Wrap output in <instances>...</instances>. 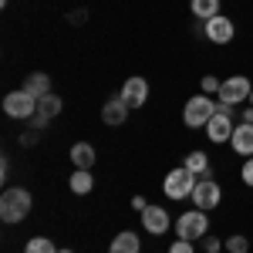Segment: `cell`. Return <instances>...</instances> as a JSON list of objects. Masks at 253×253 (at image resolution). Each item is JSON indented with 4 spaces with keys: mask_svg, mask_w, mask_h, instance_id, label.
I'll return each mask as SVG.
<instances>
[{
    "mask_svg": "<svg viewBox=\"0 0 253 253\" xmlns=\"http://www.w3.org/2000/svg\"><path fill=\"white\" fill-rule=\"evenodd\" d=\"M108 253H142V240H138L132 230H125V233H118L112 240V250Z\"/></svg>",
    "mask_w": 253,
    "mask_h": 253,
    "instance_id": "15",
    "label": "cell"
},
{
    "mask_svg": "<svg viewBox=\"0 0 253 253\" xmlns=\"http://www.w3.org/2000/svg\"><path fill=\"white\" fill-rule=\"evenodd\" d=\"M203 250H206V253H219V250H223V243H219L216 236H203Z\"/></svg>",
    "mask_w": 253,
    "mask_h": 253,
    "instance_id": "25",
    "label": "cell"
},
{
    "mask_svg": "<svg viewBox=\"0 0 253 253\" xmlns=\"http://www.w3.org/2000/svg\"><path fill=\"white\" fill-rule=\"evenodd\" d=\"M3 112L10 118H34L38 115V98H31L24 88L20 91H10V95L3 98Z\"/></svg>",
    "mask_w": 253,
    "mask_h": 253,
    "instance_id": "7",
    "label": "cell"
},
{
    "mask_svg": "<svg viewBox=\"0 0 253 253\" xmlns=\"http://www.w3.org/2000/svg\"><path fill=\"white\" fill-rule=\"evenodd\" d=\"M199 84H203V95H219V84H223V81L213 78V75H206V78L199 81Z\"/></svg>",
    "mask_w": 253,
    "mask_h": 253,
    "instance_id": "23",
    "label": "cell"
},
{
    "mask_svg": "<svg viewBox=\"0 0 253 253\" xmlns=\"http://www.w3.org/2000/svg\"><path fill=\"white\" fill-rule=\"evenodd\" d=\"M243 122L253 125V105H250V101H247V108H243Z\"/></svg>",
    "mask_w": 253,
    "mask_h": 253,
    "instance_id": "28",
    "label": "cell"
},
{
    "mask_svg": "<svg viewBox=\"0 0 253 253\" xmlns=\"http://www.w3.org/2000/svg\"><path fill=\"white\" fill-rule=\"evenodd\" d=\"M24 91L31 98H44L51 95V75H44V71H34V75H27V81H24Z\"/></svg>",
    "mask_w": 253,
    "mask_h": 253,
    "instance_id": "14",
    "label": "cell"
},
{
    "mask_svg": "<svg viewBox=\"0 0 253 253\" xmlns=\"http://www.w3.org/2000/svg\"><path fill=\"white\" fill-rule=\"evenodd\" d=\"M216 105L219 101H210V95H196L186 101V112H182V122L189 128H206V122L216 115Z\"/></svg>",
    "mask_w": 253,
    "mask_h": 253,
    "instance_id": "3",
    "label": "cell"
},
{
    "mask_svg": "<svg viewBox=\"0 0 253 253\" xmlns=\"http://www.w3.org/2000/svg\"><path fill=\"white\" fill-rule=\"evenodd\" d=\"M219 199H223V189H219V182H213V172L199 175V182H196V189H193L196 210H203V213H206V210H216Z\"/></svg>",
    "mask_w": 253,
    "mask_h": 253,
    "instance_id": "5",
    "label": "cell"
},
{
    "mask_svg": "<svg viewBox=\"0 0 253 253\" xmlns=\"http://www.w3.org/2000/svg\"><path fill=\"white\" fill-rule=\"evenodd\" d=\"M169 253H196L193 250V240H175L172 247H169Z\"/></svg>",
    "mask_w": 253,
    "mask_h": 253,
    "instance_id": "24",
    "label": "cell"
},
{
    "mask_svg": "<svg viewBox=\"0 0 253 253\" xmlns=\"http://www.w3.org/2000/svg\"><path fill=\"white\" fill-rule=\"evenodd\" d=\"M196 182H199V175L189 172L186 166H179V169H172V172L166 175L162 189H166V196H169V199H186V196H193Z\"/></svg>",
    "mask_w": 253,
    "mask_h": 253,
    "instance_id": "4",
    "label": "cell"
},
{
    "mask_svg": "<svg viewBox=\"0 0 253 253\" xmlns=\"http://www.w3.org/2000/svg\"><path fill=\"white\" fill-rule=\"evenodd\" d=\"M182 166H186L189 172H196V175H206L210 172V156H206V152H189Z\"/></svg>",
    "mask_w": 253,
    "mask_h": 253,
    "instance_id": "20",
    "label": "cell"
},
{
    "mask_svg": "<svg viewBox=\"0 0 253 253\" xmlns=\"http://www.w3.org/2000/svg\"><path fill=\"white\" fill-rule=\"evenodd\" d=\"M230 145H233L236 156H253V125H247V122H240L233 128V138H230Z\"/></svg>",
    "mask_w": 253,
    "mask_h": 253,
    "instance_id": "13",
    "label": "cell"
},
{
    "mask_svg": "<svg viewBox=\"0 0 253 253\" xmlns=\"http://www.w3.org/2000/svg\"><path fill=\"white\" fill-rule=\"evenodd\" d=\"M233 105H226V101H219L216 105V115L206 122V135L210 142H230L233 138Z\"/></svg>",
    "mask_w": 253,
    "mask_h": 253,
    "instance_id": "2",
    "label": "cell"
},
{
    "mask_svg": "<svg viewBox=\"0 0 253 253\" xmlns=\"http://www.w3.org/2000/svg\"><path fill=\"white\" fill-rule=\"evenodd\" d=\"M84 17H88V10H71V14H68L71 24H84Z\"/></svg>",
    "mask_w": 253,
    "mask_h": 253,
    "instance_id": "27",
    "label": "cell"
},
{
    "mask_svg": "<svg viewBox=\"0 0 253 253\" xmlns=\"http://www.w3.org/2000/svg\"><path fill=\"white\" fill-rule=\"evenodd\" d=\"M61 108H64V101H61L54 91H51V95H44V98L38 101V115H44L47 122H51L54 115H61Z\"/></svg>",
    "mask_w": 253,
    "mask_h": 253,
    "instance_id": "18",
    "label": "cell"
},
{
    "mask_svg": "<svg viewBox=\"0 0 253 253\" xmlns=\"http://www.w3.org/2000/svg\"><path fill=\"white\" fill-rule=\"evenodd\" d=\"M7 175H10V162L3 159V162H0V179H7Z\"/></svg>",
    "mask_w": 253,
    "mask_h": 253,
    "instance_id": "30",
    "label": "cell"
},
{
    "mask_svg": "<svg viewBox=\"0 0 253 253\" xmlns=\"http://www.w3.org/2000/svg\"><path fill=\"white\" fill-rule=\"evenodd\" d=\"M206 230H210V219H206L203 210H189V213H182L175 219L179 240H199V236H206Z\"/></svg>",
    "mask_w": 253,
    "mask_h": 253,
    "instance_id": "6",
    "label": "cell"
},
{
    "mask_svg": "<svg viewBox=\"0 0 253 253\" xmlns=\"http://www.w3.org/2000/svg\"><path fill=\"white\" fill-rule=\"evenodd\" d=\"M132 206H135L138 213H142V210H145V206H149V203H145V196H135V199H132Z\"/></svg>",
    "mask_w": 253,
    "mask_h": 253,
    "instance_id": "29",
    "label": "cell"
},
{
    "mask_svg": "<svg viewBox=\"0 0 253 253\" xmlns=\"http://www.w3.org/2000/svg\"><path fill=\"white\" fill-rule=\"evenodd\" d=\"M240 175H243V182H247V186L253 189V156L243 162V172H240Z\"/></svg>",
    "mask_w": 253,
    "mask_h": 253,
    "instance_id": "26",
    "label": "cell"
},
{
    "mask_svg": "<svg viewBox=\"0 0 253 253\" xmlns=\"http://www.w3.org/2000/svg\"><path fill=\"white\" fill-rule=\"evenodd\" d=\"M142 226H145L149 233L162 236L169 230V213H166L162 206H145V210H142Z\"/></svg>",
    "mask_w": 253,
    "mask_h": 253,
    "instance_id": "12",
    "label": "cell"
},
{
    "mask_svg": "<svg viewBox=\"0 0 253 253\" xmlns=\"http://www.w3.org/2000/svg\"><path fill=\"white\" fill-rule=\"evenodd\" d=\"M250 105H253V91H250Z\"/></svg>",
    "mask_w": 253,
    "mask_h": 253,
    "instance_id": "32",
    "label": "cell"
},
{
    "mask_svg": "<svg viewBox=\"0 0 253 253\" xmlns=\"http://www.w3.org/2000/svg\"><path fill=\"white\" fill-rule=\"evenodd\" d=\"M223 247H226V250L230 253H250V240H247V236H230V240H226V243H223Z\"/></svg>",
    "mask_w": 253,
    "mask_h": 253,
    "instance_id": "22",
    "label": "cell"
},
{
    "mask_svg": "<svg viewBox=\"0 0 253 253\" xmlns=\"http://www.w3.org/2000/svg\"><path fill=\"white\" fill-rule=\"evenodd\" d=\"M118 95L125 98V105L128 108H142L145 105V98H149V81L145 78H128L125 84H122V91Z\"/></svg>",
    "mask_w": 253,
    "mask_h": 253,
    "instance_id": "10",
    "label": "cell"
},
{
    "mask_svg": "<svg viewBox=\"0 0 253 253\" xmlns=\"http://www.w3.org/2000/svg\"><path fill=\"white\" fill-rule=\"evenodd\" d=\"M58 253H75V250H58Z\"/></svg>",
    "mask_w": 253,
    "mask_h": 253,
    "instance_id": "31",
    "label": "cell"
},
{
    "mask_svg": "<svg viewBox=\"0 0 253 253\" xmlns=\"http://www.w3.org/2000/svg\"><path fill=\"white\" fill-rule=\"evenodd\" d=\"M71 162H75V169H91L95 166V149L88 142H75L71 145Z\"/></svg>",
    "mask_w": 253,
    "mask_h": 253,
    "instance_id": "16",
    "label": "cell"
},
{
    "mask_svg": "<svg viewBox=\"0 0 253 253\" xmlns=\"http://www.w3.org/2000/svg\"><path fill=\"white\" fill-rule=\"evenodd\" d=\"M193 14L203 20V24L213 20L216 14H219V0H193Z\"/></svg>",
    "mask_w": 253,
    "mask_h": 253,
    "instance_id": "19",
    "label": "cell"
},
{
    "mask_svg": "<svg viewBox=\"0 0 253 253\" xmlns=\"http://www.w3.org/2000/svg\"><path fill=\"white\" fill-rule=\"evenodd\" d=\"M24 253H58V247L51 243V236H34V240L24 247Z\"/></svg>",
    "mask_w": 253,
    "mask_h": 253,
    "instance_id": "21",
    "label": "cell"
},
{
    "mask_svg": "<svg viewBox=\"0 0 253 253\" xmlns=\"http://www.w3.org/2000/svg\"><path fill=\"white\" fill-rule=\"evenodd\" d=\"M250 91H253L250 78L233 75V78H226L223 84H219V101H226V105H240V101H250Z\"/></svg>",
    "mask_w": 253,
    "mask_h": 253,
    "instance_id": "8",
    "label": "cell"
},
{
    "mask_svg": "<svg viewBox=\"0 0 253 253\" xmlns=\"http://www.w3.org/2000/svg\"><path fill=\"white\" fill-rule=\"evenodd\" d=\"M125 118H128V105H125L122 95H112L101 105V122L105 125H125Z\"/></svg>",
    "mask_w": 253,
    "mask_h": 253,
    "instance_id": "11",
    "label": "cell"
},
{
    "mask_svg": "<svg viewBox=\"0 0 253 253\" xmlns=\"http://www.w3.org/2000/svg\"><path fill=\"white\" fill-rule=\"evenodd\" d=\"M203 34L213 41V44H230L233 34H236V24L230 17H223V14H216L213 20H206V24H203Z\"/></svg>",
    "mask_w": 253,
    "mask_h": 253,
    "instance_id": "9",
    "label": "cell"
},
{
    "mask_svg": "<svg viewBox=\"0 0 253 253\" xmlns=\"http://www.w3.org/2000/svg\"><path fill=\"white\" fill-rule=\"evenodd\" d=\"M91 189H95L91 169H75V172H71V193L75 196H88Z\"/></svg>",
    "mask_w": 253,
    "mask_h": 253,
    "instance_id": "17",
    "label": "cell"
},
{
    "mask_svg": "<svg viewBox=\"0 0 253 253\" xmlns=\"http://www.w3.org/2000/svg\"><path fill=\"white\" fill-rule=\"evenodd\" d=\"M31 206H34L31 193L24 186H10V189H3V196H0V219L3 223H20V219H27Z\"/></svg>",
    "mask_w": 253,
    "mask_h": 253,
    "instance_id": "1",
    "label": "cell"
}]
</instances>
